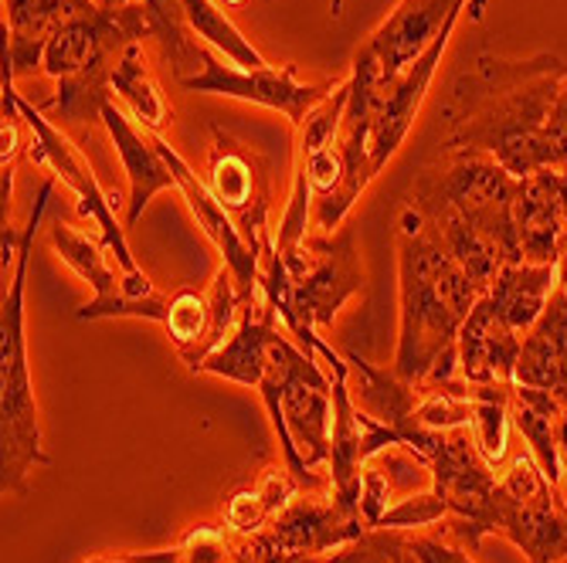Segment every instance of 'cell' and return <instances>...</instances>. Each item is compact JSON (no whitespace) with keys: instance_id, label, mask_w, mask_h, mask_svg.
<instances>
[{"instance_id":"7402d4cb","label":"cell","mask_w":567,"mask_h":563,"mask_svg":"<svg viewBox=\"0 0 567 563\" xmlns=\"http://www.w3.org/2000/svg\"><path fill=\"white\" fill-rule=\"evenodd\" d=\"M513 384L547 390L567 407V289L564 285L550 292L544 316L524 336Z\"/></svg>"},{"instance_id":"ffe728a7","label":"cell","mask_w":567,"mask_h":563,"mask_svg":"<svg viewBox=\"0 0 567 563\" xmlns=\"http://www.w3.org/2000/svg\"><path fill=\"white\" fill-rule=\"evenodd\" d=\"M102 123L110 129V139L120 153V160L126 167L130 177V204H126V228H133L140 221V215L146 211V204L153 200V194L177 187V177L171 170V164L164 160V153L153 143L150 129H136L133 119L110 98L102 106Z\"/></svg>"},{"instance_id":"7c38bea8","label":"cell","mask_w":567,"mask_h":563,"mask_svg":"<svg viewBox=\"0 0 567 563\" xmlns=\"http://www.w3.org/2000/svg\"><path fill=\"white\" fill-rule=\"evenodd\" d=\"M245 310V295L231 275V269H218L212 292L197 295L190 289H181L171 295V310H167V336L174 340L181 361L200 374L204 361L235 333L238 320Z\"/></svg>"},{"instance_id":"6da1fadb","label":"cell","mask_w":567,"mask_h":563,"mask_svg":"<svg viewBox=\"0 0 567 563\" xmlns=\"http://www.w3.org/2000/svg\"><path fill=\"white\" fill-rule=\"evenodd\" d=\"M567 82V62L544 51L534 59L480 55L442 102V149L489 153L513 177L544 170V129Z\"/></svg>"},{"instance_id":"8d00e7d4","label":"cell","mask_w":567,"mask_h":563,"mask_svg":"<svg viewBox=\"0 0 567 563\" xmlns=\"http://www.w3.org/2000/svg\"><path fill=\"white\" fill-rule=\"evenodd\" d=\"M92 4H95L99 11H106V14H120V11L130 8V0H92Z\"/></svg>"},{"instance_id":"e575fe53","label":"cell","mask_w":567,"mask_h":563,"mask_svg":"<svg viewBox=\"0 0 567 563\" xmlns=\"http://www.w3.org/2000/svg\"><path fill=\"white\" fill-rule=\"evenodd\" d=\"M411 550H415L422 563H473L458 546L432 540V536H411Z\"/></svg>"},{"instance_id":"ac0fdd59","label":"cell","mask_w":567,"mask_h":563,"mask_svg":"<svg viewBox=\"0 0 567 563\" xmlns=\"http://www.w3.org/2000/svg\"><path fill=\"white\" fill-rule=\"evenodd\" d=\"M513 225L530 265H557L564 231H567V197L557 170H537L520 177L517 200H513Z\"/></svg>"},{"instance_id":"836d02e7","label":"cell","mask_w":567,"mask_h":563,"mask_svg":"<svg viewBox=\"0 0 567 563\" xmlns=\"http://www.w3.org/2000/svg\"><path fill=\"white\" fill-rule=\"evenodd\" d=\"M564 167H567V82L544 129V170H564Z\"/></svg>"},{"instance_id":"e0dca14e","label":"cell","mask_w":567,"mask_h":563,"mask_svg":"<svg viewBox=\"0 0 567 563\" xmlns=\"http://www.w3.org/2000/svg\"><path fill=\"white\" fill-rule=\"evenodd\" d=\"M520 346L524 336L496 313L489 295H483L458 330V377L476 387L513 384L520 364Z\"/></svg>"},{"instance_id":"5b68a950","label":"cell","mask_w":567,"mask_h":563,"mask_svg":"<svg viewBox=\"0 0 567 563\" xmlns=\"http://www.w3.org/2000/svg\"><path fill=\"white\" fill-rule=\"evenodd\" d=\"M520 177H513L489 153L442 149V157L422 167L408 187V211L419 218H455L493 238L506 262H524L513 225V200Z\"/></svg>"},{"instance_id":"2e32d148","label":"cell","mask_w":567,"mask_h":563,"mask_svg":"<svg viewBox=\"0 0 567 563\" xmlns=\"http://www.w3.org/2000/svg\"><path fill=\"white\" fill-rule=\"evenodd\" d=\"M452 31H445L419 62H411L401 75H394L391 82L378 85L374 92V110H371V160L374 170L381 174L391 160L398 146L404 143L411 123H415V113L422 106V98L435 79V69L445 55Z\"/></svg>"},{"instance_id":"83f0119b","label":"cell","mask_w":567,"mask_h":563,"mask_svg":"<svg viewBox=\"0 0 567 563\" xmlns=\"http://www.w3.org/2000/svg\"><path fill=\"white\" fill-rule=\"evenodd\" d=\"M184 21H187V28L197 38H204L208 44H215L218 51H225V55L235 65H241V69H266V59L251 48V41L212 4V0H184Z\"/></svg>"},{"instance_id":"52a82bcc","label":"cell","mask_w":567,"mask_h":563,"mask_svg":"<svg viewBox=\"0 0 567 563\" xmlns=\"http://www.w3.org/2000/svg\"><path fill=\"white\" fill-rule=\"evenodd\" d=\"M289 272V313L282 316L286 333L313 353L323 326L337 320L343 302L364 292V265H360L357 241L350 228L327 238H313L279 248Z\"/></svg>"},{"instance_id":"d6986e66","label":"cell","mask_w":567,"mask_h":563,"mask_svg":"<svg viewBox=\"0 0 567 563\" xmlns=\"http://www.w3.org/2000/svg\"><path fill=\"white\" fill-rule=\"evenodd\" d=\"M85 8L95 4L92 0H4V85L41 69L51 34Z\"/></svg>"},{"instance_id":"f546056e","label":"cell","mask_w":567,"mask_h":563,"mask_svg":"<svg viewBox=\"0 0 567 563\" xmlns=\"http://www.w3.org/2000/svg\"><path fill=\"white\" fill-rule=\"evenodd\" d=\"M306 563H422V560L411 550V536H404L401 530H368L343 550Z\"/></svg>"},{"instance_id":"cb8c5ba5","label":"cell","mask_w":567,"mask_h":563,"mask_svg":"<svg viewBox=\"0 0 567 563\" xmlns=\"http://www.w3.org/2000/svg\"><path fill=\"white\" fill-rule=\"evenodd\" d=\"M564 411V404L537 387H524V384H513V404H509V425L517 428L527 445L530 455L537 458L540 472L560 486V455H557V418Z\"/></svg>"},{"instance_id":"4dcf8cb0","label":"cell","mask_w":567,"mask_h":563,"mask_svg":"<svg viewBox=\"0 0 567 563\" xmlns=\"http://www.w3.org/2000/svg\"><path fill=\"white\" fill-rule=\"evenodd\" d=\"M442 517H449V509H445L442 496H439L435 489H425V492H415V496L398 499L374 530H411V526H432V523H439Z\"/></svg>"},{"instance_id":"f35d334b","label":"cell","mask_w":567,"mask_h":563,"mask_svg":"<svg viewBox=\"0 0 567 563\" xmlns=\"http://www.w3.org/2000/svg\"><path fill=\"white\" fill-rule=\"evenodd\" d=\"M85 563H130L123 553H106V556H92V560H85Z\"/></svg>"},{"instance_id":"9a60e30c","label":"cell","mask_w":567,"mask_h":563,"mask_svg":"<svg viewBox=\"0 0 567 563\" xmlns=\"http://www.w3.org/2000/svg\"><path fill=\"white\" fill-rule=\"evenodd\" d=\"M150 136H153V143H157V149L164 153V160L171 164V170L177 177V187H181V194L187 200V208L197 218V228L208 234V241L218 248L221 265L231 269V275H235V282H238V289L245 295V302H251L255 295H259V254L262 251H255L248 244V238L241 234V228L221 208V200L212 194L208 184L197 180V174L181 160V153L171 149V143L161 139L157 133H150Z\"/></svg>"},{"instance_id":"603a6c76","label":"cell","mask_w":567,"mask_h":563,"mask_svg":"<svg viewBox=\"0 0 567 563\" xmlns=\"http://www.w3.org/2000/svg\"><path fill=\"white\" fill-rule=\"evenodd\" d=\"M554 289H557V265L509 262L499 269V275L486 295L496 305V313L520 336H527L534 330V323L544 316Z\"/></svg>"},{"instance_id":"277c9868","label":"cell","mask_w":567,"mask_h":563,"mask_svg":"<svg viewBox=\"0 0 567 563\" xmlns=\"http://www.w3.org/2000/svg\"><path fill=\"white\" fill-rule=\"evenodd\" d=\"M140 38H146L140 4H130L120 14L85 8L51 34L41 69L59 82L55 110L65 123L85 126L102 119V106L113 92V72L123 51Z\"/></svg>"},{"instance_id":"d6a6232c","label":"cell","mask_w":567,"mask_h":563,"mask_svg":"<svg viewBox=\"0 0 567 563\" xmlns=\"http://www.w3.org/2000/svg\"><path fill=\"white\" fill-rule=\"evenodd\" d=\"M181 553L184 563H228L231 560V546L225 530L218 526H194L184 540H181Z\"/></svg>"},{"instance_id":"8992f818","label":"cell","mask_w":567,"mask_h":563,"mask_svg":"<svg viewBox=\"0 0 567 563\" xmlns=\"http://www.w3.org/2000/svg\"><path fill=\"white\" fill-rule=\"evenodd\" d=\"M262 394L269 421L279 435L289 476L313 479L330 466L333 435V380L320 367V356L302 350L286 330L269 343L266 377L255 387Z\"/></svg>"},{"instance_id":"9c48e42d","label":"cell","mask_w":567,"mask_h":563,"mask_svg":"<svg viewBox=\"0 0 567 563\" xmlns=\"http://www.w3.org/2000/svg\"><path fill=\"white\" fill-rule=\"evenodd\" d=\"M14 106H18L21 119H28L31 136H34V143H31V149H28V153H31V160L51 167L62 184L72 187V194H75V200H79V215L99 225V234H102L99 241H106V248L116 254V269L123 272L126 292H130L133 299H150V295H157V289L150 285V279L140 272V265H136V259H133V251H130V244H126V225L116 221L110 194L99 187V180L92 177V167L82 160V153L72 146V139L62 136V133H59L55 126H51L34 106H28V102H24L18 92H14Z\"/></svg>"},{"instance_id":"3957f363","label":"cell","mask_w":567,"mask_h":563,"mask_svg":"<svg viewBox=\"0 0 567 563\" xmlns=\"http://www.w3.org/2000/svg\"><path fill=\"white\" fill-rule=\"evenodd\" d=\"M51 190H55V180H44L31 208L28 228L21 234L11 289L4 295V305H0V486H4V496L8 492L21 496L28 489V476L38 466H48L31 371H28V350H24V282H28L34 231L41 225Z\"/></svg>"},{"instance_id":"5bb4252c","label":"cell","mask_w":567,"mask_h":563,"mask_svg":"<svg viewBox=\"0 0 567 563\" xmlns=\"http://www.w3.org/2000/svg\"><path fill=\"white\" fill-rule=\"evenodd\" d=\"M466 4L470 0H398L388 21L357 51H364L374 62L384 85L411 62H419L445 31H452Z\"/></svg>"},{"instance_id":"8fae6325","label":"cell","mask_w":567,"mask_h":563,"mask_svg":"<svg viewBox=\"0 0 567 563\" xmlns=\"http://www.w3.org/2000/svg\"><path fill=\"white\" fill-rule=\"evenodd\" d=\"M187 92H215L241 102H255V106L276 110L289 116L296 126L309 116V110H317L320 102L337 88V85H306L296 79V65L282 69H231L221 65L212 51L200 55V69L181 82Z\"/></svg>"},{"instance_id":"ba28073f","label":"cell","mask_w":567,"mask_h":563,"mask_svg":"<svg viewBox=\"0 0 567 563\" xmlns=\"http://www.w3.org/2000/svg\"><path fill=\"white\" fill-rule=\"evenodd\" d=\"M486 533L506 536L530 563L567 560V505L534 455L513 458L509 472L496 482L476 540L483 543Z\"/></svg>"},{"instance_id":"d590c367","label":"cell","mask_w":567,"mask_h":563,"mask_svg":"<svg viewBox=\"0 0 567 563\" xmlns=\"http://www.w3.org/2000/svg\"><path fill=\"white\" fill-rule=\"evenodd\" d=\"M130 563H184V553L181 546L174 550H153V553H123Z\"/></svg>"},{"instance_id":"44dd1931","label":"cell","mask_w":567,"mask_h":563,"mask_svg":"<svg viewBox=\"0 0 567 563\" xmlns=\"http://www.w3.org/2000/svg\"><path fill=\"white\" fill-rule=\"evenodd\" d=\"M286 326L279 323L272 305L262 295H255L251 302H245L235 333L204 361L200 374H215L245 387H259L266 377V364H269V343Z\"/></svg>"},{"instance_id":"60d3db41","label":"cell","mask_w":567,"mask_h":563,"mask_svg":"<svg viewBox=\"0 0 567 563\" xmlns=\"http://www.w3.org/2000/svg\"><path fill=\"white\" fill-rule=\"evenodd\" d=\"M228 563H235V560H228Z\"/></svg>"},{"instance_id":"f1b7e54d","label":"cell","mask_w":567,"mask_h":563,"mask_svg":"<svg viewBox=\"0 0 567 563\" xmlns=\"http://www.w3.org/2000/svg\"><path fill=\"white\" fill-rule=\"evenodd\" d=\"M509 404H513V384H489L476 387L473 384V435L480 441V451L486 462L496 469L506 458V428H509Z\"/></svg>"},{"instance_id":"74e56055","label":"cell","mask_w":567,"mask_h":563,"mask_svg":"<svg viewBox=\"0 0 567 563\" xmlns=\"http://www.w3.org/2000/svg\"><path fill=\"white\" fill-rule=\"evenodd\" d=\"M557 285L567 289V231H564V248H560V262H557Z\"/></svg>"},{"instance_id":"4fadbf2b","label":"cell","mask_w":567,"mask_h":563,"mask_svg":"<svg viewBox=\"0 0 567 563\" xmlns=\"http://www.w3.org/2000/svg\"><path fill=\"white\" fill-rule=\"evenodd\" d=\"M215 146L208 157V187L221 200V208L241 228L248 244L262 251V238L269 234V170L259 153L212 126Z\"/></svg>"},{"instance_id":"30bf717a","label":"cell","mask_w":567,"mask_h":563,"mask_svg":"<svg viewBox=\"0 0 567 563\" xmlns=\"http://www.w3.org/2000/svg\"><path fill=\"white\" fill-rule=\"evenodd\" d=\"M51 248H55L59 259L79 272L92 289L95 299L85 302L82 310L75 313V320H153V323H167V310H171V299L167 295H150V299H133L126 292L123 272L113 269L110 262V248L106 241H95L89 234H82L72 225L55 221L51 225Z\"/></svg>"},{"instance_id":"7a4b0ae2","label":"cell","mask_w":567,"mask_h":563,"mask_svg":"<svg viewBox=\"0 0 567 563\" xmlns=\"http://www.w3.org/2000/svg\"><path fill=\"white\" fill-rule=\"evenodd\" d=\"M398 292L401 326L394 374L404 384H422L439 361L458 356V330L486 292L411 211H401L398 221Z\"/></svg>"},{"instance_id":"ab89813d","label":"cell","mask_w":567,"mask_h":563,"mask_svg":"<svg viewBox=\"0 0 567 563\" xmlns=\"http://www.w3.org/2000/svg\"><path fill=\"white\" fill-rule=\"evenodd\" d=\"M557 177H560V187H564V197H567V167H564V170H557Z\"/></svg>"},{"instance_id":"484cf974","label":"cell","mask_w":567,"mask_h":563,"mask_svg":"<svg viewBox=\"0 0 567 563\" xmlns=\"http://www.w3.org/2000/svg\"><path fill=\"white\" fill-rule=\"evenodd\" d=\"M113 92H116V98L126 102L133 119L143 123V129L161 133L171 123V110L164 102V92L157 88V82H153V75H150V69L143 62L140 41L123 51V59H120V65L113 72Z\"/></svg>"},{"instance_id":"1f68e13d","label":"cell","mask_w":567,"mask_h":563,"mask_svg":"<svg viewBox=\"0 0 567 563\" xmlns=\"http://www.w3.org/2000/svg\"><path fill=\"white\" fill-rule=\"evenodd\" d=\"M394 505V489L384 479V472L374 462H364V476H360V517L374 530L384 513Z\"/></svg>"},{"instance_id":"d4e9b609","label":"cell","mask_w":567,"mask_h":563,"mask_svg":"<svg viewBox=\"0 0 567 563\" xmlns=\"http://www.w3.org/2000/svg\"><path fill=\"white\" fill-rule=\"evenodd\" d=\"M296 476H286L282 469H269L259 482L238 489L225 505V526L235 536H255L262 533L282 509L296 499Z\"/></svg>"},{"instance_id":"4316f807","label":"cell","mask_w":567,"mask_h":563,"mask_svg":"<svg viewBox=\"0 0 567 563\" xmlns=\"http://www.w3.org/2000/svg\"><path fill=\"white\" fill-rule=\"evenodd\" d=\"M143 18H146V38H157L161 55L171 65V72L184 82L200 65L204 48L190 44L187 21H184V0H140Z\"/></svg>"}]
</instances>
